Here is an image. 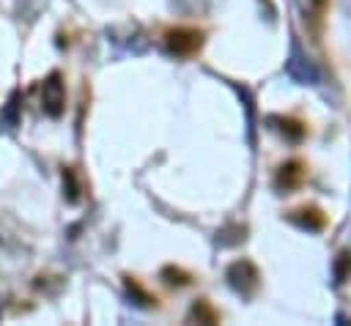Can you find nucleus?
I'll list each match as a JSON object with an SVG mask.
<instances>
[{
  "label": "nucleus",
  "mask_w": 351,
  "mask_h": 326,
  "mask_svg": "<svg viewBox=\"0 0 351 326\" xmlns=\"http://www.w3.org/2000/svg\"><path fill=\"white\" fill-rule=\"evenodd\" d=\"M203 47V33L197 27H173L167 30V49L173 55L189 58Z\"/></svg>",
  "instance_id": "f257e3e1"
},
{
  "label": "nucleus",
  "mask_w": 351,
  "mask_h": 326,
  "mask_svg": "<svg viewBox=\"0 0 351 326\" xmlns=\"http://www.w3.org/2000/svg\"><path fill=\"white\" fill-rule=\"evenodd\" d=\"M66 107V88L60 82V74L52 71L47 79H44V88H41V110L49 115V118H58Z\"/></svg>",
  "instance_id": "f03ea898"
},
{
  "label": "nucleus",
  "mask_w": 351,
  "mask_h": 326,
  "mask_svg": "<svg viewBox=\"0 0 351 326\" xmlns=\"http://www.w3.org/2000/svg\"><path fill=\"white\" fill-rule=\"evenodd\" d=\"M228 279H230V285H233L239 293H252V290L258 288L261 274H258V268H255L250 260H236V263L228 268Z\"/></svg>",
  "instance_id": "7ed1b4c3"
},
{
  "label": "nucleus",
  "mask_w": 351,
  "mask_h": 326,
  "mask_svg": "<svg viewBox=\"0 0 351 326\" xmlns=\"http://www.w3.org/2000/svg\"><path fill=\"white\" fill-rule=\"evenodd\" d=\"M304 175H307L304 164H302L299 159H291V162H285V164L280 167V173H277V186H280V189H296V186L304 181Z\"/></svg>",
  "instance_id": "20e7f679"
},
{
  "label": "nucleus",
  "mask_w": 351,
  "mask_h": 326,
  "mask_svg": "<svg viewBox=\"0 0 351 326\" xmlns=\"http://www.w3.org/2000/svg\"><path fill=\"white\" fill-rule=\"evenodd\" d=\"M291 222H296L299 227H307V230H321L324 227V214L315 208V205H304V208H296V211H291V216H288Z\"/></svg>",
  "instance_id": "39448f33"
},
{
  "label": "nucleus",
  "mask_w": 351,
  "mask_h": 326,
  "mask_svg": "<svg viewBox=\"0 0 351 326\" xmlns=\"http://www.w3.org/2000/svg\"><path fill=\"white\" fill-rule=\"evenodd\" d=\"M274 123H280L277 129L288 137V140H302L304 137V126L299 123V121H293V118H271Z\"/></svg>",
  "instance_id": "423d86ee"
},
{
  "label": "nucleus",
  "mask_w": 351,
  "mask_h": 326,
  "mask_svg": "<svg viewBox=\"0 0 351 326\" xmlns=\"http://www.w3.org/2000/svg\"><path fill=\"white\" fill-rule=\"evenodd\" d=\"M195 315H197V318H206L208 323H214V321H217V315H214V310H208L206 304H197V307H195Z\"/></svg>",
  "instance_id": "0eeeda50"
}]
</instances>
